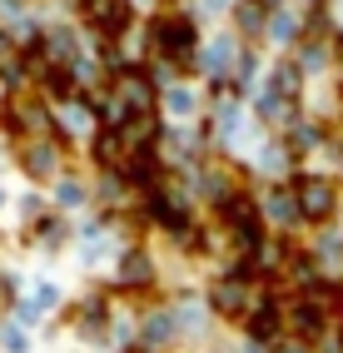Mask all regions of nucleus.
<instances>
[{
  "label": "nucleus",
  "mask_w": 343,
  "mask_h": 353,
  "mask_svg": "<svg viewBox=\"0 0 343 353\" xmlns=\"http://www.w3.org/2000/svg\"><path fill=\"white\" fill-rule=\"evenodd\" d=\"M0 60H10V35H0Z\"/></svg>",
  "instance_id": "obj_20"
},
{
  "label": "nucleus",
  "mask_w": 343,
  "mask_h": 353,
  "mask_svg": "<svg viewBox=\"0 0 343 353\" xmlns=\"http://www.w3.org/2000/svg\"><path fill=\"white\" fill-rule=\"evenodd\" d=\"M169 328H174V319H169V314L145 319V348H149V343H165V339H169Z\"/></svg>",
  "instance_id": "obj_12"
},
{
  "label": "nucleus",
  "mask_w": 343,
  "mask_h": 353,
  "mask_svg": "<svg viewBox=\"0 0 343 353\" xmlns=\"http://www.w3.org/2000/svg\"><path fill=\"white\" fill-rule=\"evenodd\" d=\"M0 199H6V194H0Z\"/></svg>",
  "instance_id": "obj_21"
},
{
  "label": "nucleus",
  "mask_w": 343,
  "mask_h": 353,
  "mask_svg": "<svg viewBox=\"0 0 343 353\" xmlns=\"http://www.w3.org/2000/svg\"><path fill=\"white\" fill-rule=\"evenodd\" d=\"M149 274H154V264H149V254H140V249H129V254H125V264H120V284H145Z\"/></svg>",
  "instance_id": "obj_7"
},
{
  "label": "nucleus",
  "mask_w": 343,
  "mask_h": 353,
  "mask_svg": "<svg viewBox=\"0 0 343 353\" xmlns=\"http://www.w3.org/2000/svg\"><path fill=\"white\" fill-rule=\"evenodd\" d=\"M169 110H174V114H189V110H194V95H189L185 85H174V90H169Z\"/></svg>",
  "instance_id": "obj_15"
},
{
  "label": "nucleus",
  "mask_w": 343,
  "mask_h": 353,
  "mask_svg": "<svg viewBox=\"0 0 343 353\" xmlns=\"http://www.w3.org/2000/svg\"><path fill=\"white\" fill-rule=\"evenodd\" d=\"M289 145H293V150H313V145H318V130H313V125H299V130L289 134Z\"/></svg>",
  "instance_id": "obj_16"
},
{
  "label": "nucleus",
  "mask_w": 343,
  "mask_h": 353,
  "mask_svg": "<svg viewBox=\"0 0 343 353\" xmlns=\"http://www.w3.org/2000/svg\"><path fill=\"white\" fill-rule=\"evenodd\" d=\"M209 303L219 314H244V284L239 279H219V284L209 289Z\"/></svg>",
  "instance_id": "obj_6"
},
{
  "label": "nucleus",
  "mask_w": 343,
  "mask_h": 353,
  "mask_svg": "<svg viewBox=\"0 0 343 353\" xmlns=\"http://www.w3.org/2000/svg\"><path fill=\"white\" fill-rule=\"evenodd\" d=\"M95 159H100V164H114V159H120V134H110V130H105V134H100V145H95Z\"/></svg>",
  "instance_id": "obj_13"
},
{
  "label": "nucleus",
  "mask_w": 343,
  "mask_h": 353,
  "mask_svg": "<svg viewBox=\"0 0 343 353\" xmlns=\"http://www.w3.org/2000/svg\"><path fill=\"white\" fill-rule=\"evenodd\" d=\"M269 214L279 219V224H299V199H293L289 190H273L269 194Z\"/></svg>",
  "instance_id": "obj_9"
},
{
  "label": "nucleus",
  "mask_w": 343,
  "mask_h": 353,
  "mask_svg": "<svg viewBox=\"0 0 343 353\" xmlns=\"http://www.w3.org/2000/svg\"><path fill=\"white\" fill-rule=\"evenodd\" d=\"M229 60H234V45H229V40H214V45H209V70H224Z\"/></svg>",
  "instance_id": "obj_14"
},
{
  "label": "nucleus",
  "mask_w": 343,
  "mask_h": 353,
  "mask_svg": "<svg viewBox=\"0 0 343 353\" xmlns=\"http://www.w3.org/2000/svg\"><path fill=\"white\" fill-rule=\"evenodd\" d=\"M45 90H50L55 100H70L75 95V75L65 65H50V70H45Z\"/></svg>",
  "instance_id": "obj_10"
},
{
  "label": "nucleus",
  "mask_w": 343,
  "mask_h": 353,
  "mask_svg": "<svg viewBox=\"0 0 343 353\" xmlns=\"http://www.w3.org/2000/svg\"><path fill=\"white\" fill-rule=\"evenodd\" d=\"M324 323H329V309H324L318 299H313V303L304 299V303H293V309H289V328H293L304 343H313L318 334H324Z\"/></svg>",
  "instance_id": "obj_4"
},
{
  "label": "nucleus",
  "mask_w": 343,
  "mask_h": 353,
  "mask_svg": "<svg viewBox=\"0 0 343 353\" xmlns=\"http://www.w3.org/2000/svg\"><path fill=\"white\" fill-rule=\"evenodd\" d=\"M85 15L100 35H120L129 26V6L125 0H85Z\"/></svg>",
  "instance_id": "obj_3"
},
{
  "label": "nucleus",
  "mask_w": 343,
  "mask_h": 353,
  "mask_svg": "<svg viewBox=\"0 0 343 353\" xmlns=\"http://www.w3.org/2000/svg\"><path fill=\"white\" fill-rule=\"evenodd\" d=\"M60 199H65V204H80L85 190H80V184H60Z\"/></svg>",
  "instance_id": "obj_19"
},
{
  "label": "nucleus",
  "mask_w": 343,
  "mask_h": 353,
  "mask_svg": "<svg viewBox=\"0 0 343 353\" xmlns=\"http://www.w3.org/2000/svg\"><path fill=\"white\" fill-rule=\"evenodd\" d=\"M239 26H244V30H259V26H264L259 6H239Z\"/></svg>",
  "instance_id": "obj_17"
},
{
  "label": "nucleus",
  "mask_w": 343,
  "mask_h": 353,
  "mask_svg": "<svg viewBox=\"0 0 343 353\" xmlns=\"http://www.w3.org/2000/svg\"><path fill=\"white\" fill-rule=\"evenodd\" d=\"M149 40H154V50L165 60H174V65L194 60V20H185V15H159L149 26Z\"/></svg>",
  "instance_id": "obj_1"
},
{
  "label": "nucleus",
  "mask_w": 343,
  "mask_h": 353,
  "mask_svg": "<svg viewBox=\"0 0 343 353\" xmlns=\"http://www.w3.org/2000/svg\"><path fill=\"white\" fill-rule=\"evenodd\" d=\"M273 35L289 40V35H293V20H289V15H273Z\"/></svg>",
  "instance_id": "obj_18"
},
{
  "label": "nucleus",
  "mask_w": 343,
  "mask_h": 353,
  "mask_svg": "<svg viewBox=\"0 0 343 353\" xmlns=\"http://www.w3.org/2000/svg\"><path fill=\"white\" fill-rule=\"evenodd\" d=\"M293 199H299V219H329V214H333V204H338L333 184H329V179H318V174L299 179Z\"/></svg>",
  "instance_id": "obj_2"
},
{
  "label": "nucleus",
  "mask_w": 343,
  "mask_h": 353,
  "mask_svg": "<svg viewBox=\"0 0 343 353\" xmlns=\"http://www.w3.org/2000/svg\"><path fill=\"white\" fill-rule=\"evenodd\" d=\"M279 334H284V319H279V309H254V319H249V339L254 343H279Z\"/></svg>",
  "instance_id": "obj_5"
},
{
  "label": "nucleus",
  "mask_w": 343,
  "mask_h": 353,
  "mask_svg": "<svg viewBox=\"0 0 343 353\" xmlns=\"http://www.w3.org/2000/svg\"><path fill=\"white\" fill-rule=\"evenodd\" d=\"M25 170H30V174H50V170H55V150H50V145H30V150H25Z\"/></svg>",
  "instance_id": "obj_11"
},
{
  "label": "nucleus",
  "mask_w": 343,
  "mask_h": 353,
  "mask_svg": "<svg viewBox=\"0 0 343 353\" xmlns=\"http://www.w3.org/2000/svg\"><path fill=\"white\" fill-rule=\"evenodd\" d=\"M129 184H140V190H159V164L149 154H134L129 159Z\"/></svg>",
  "instance_id": "obj_8"
}]
</instances>
